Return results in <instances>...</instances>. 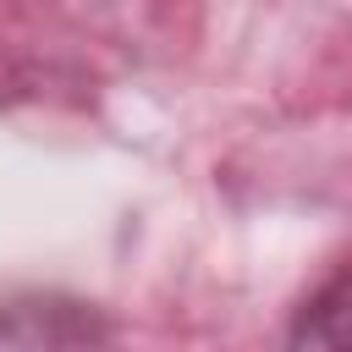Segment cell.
Here are the masks:
<instances>
[{"mask_svg":"<svg viewBox=\"0 0 352 352\" xmlns=\"http://www.w3.org/2000/svg\"><path fill=\"white\" fill-rule=\"evenodd\" d=\"M0 352H104V330L77 302L0 308Z\"/></svg>","mask_w":352,"mask_h":352,"instance_id":"cell-1","label":"cell"},{"mask_svg":"<svg viewBox=\"0 0 352 352\" xmlns=\"http://www.w3.org/2000/svg\"><path fill=\"white\" fill-rule=\"evenodd\" d=\"M286 352H352V258L302 302Z\"/></svg>","mask_w":352,"mask_h":352,"instance_id":"cell-2","label":"cell"}]
</instances>
